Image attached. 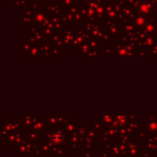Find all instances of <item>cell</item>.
<instances>
[{"mask_svg":"<svg viewBox=\"0 0 157 157\" xmlns=\"http://www.w3.org/2000/svg\"><path fill=\"white\" fill-rule=\"evenodd\" d=\"M135 23L139 26V27H142V28H145L146 25L148 24L146 19L142 16H138L136 19H135Z\"/></svg>","mask_w":157,"mask_h":157,"instance_id":"6da1fadb","label":"cell"},{"mask_svg":"<svg viewBox=\"0 0 157 157\" xmlns=\"http://www.w3.org/2000/svg\"><path fill=\"white\" fill-rule=\"evenodd\" d=\"M138 9H139V11H140L141 13H147V12L150 10V6H149L147 3L142 2V3H141V4L139 5Z\"/></svg>","mask_w":157,"mask_h":157,"instance_id":"7a4b0ae2","label":"cell"},{"mask_svg":"<svg viewBox=\"0 0 157 157\" xmlns=\"http://www.w3.org/2000/svg\"><path fill=\"white\" fill-rule=\"evenodd\" d=\"M63 136L61 133H57V134H53V141L55 143H60L63 141Z\"/></svg>","mask_w":157,"mask_h":157,"instance_id":"3957f363","label":"cell"}]
</instances>
